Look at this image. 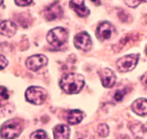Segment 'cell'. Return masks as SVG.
Listing matches in <instances>:
<instances>
[{"mask_svg":"<svg viewBox=\"0 0 147 139\" xmlns=\"http://www.w3.org/2000/svg\"><path fill=\"white\" fill-rule=\"evenodd\" d=\"M84 78L81 74L70 73L62 76L60 81L61 88L66 94H77L84 86Z\"/></svg>","mask_w":147,"mask_h":139,"instance_id":"obj_1","label":"cell"},{"mask_svg":"<svg viewBox=\"0 0 147 139\" xmlns=\"http://www.w3.org/2000/svg\"><path fill=\"white\" fill-rule=\"evenodd\" d=\"M23 126V121L20 119H11L4 123L0 129L1 136L5 138H14L18 137L22 133Z\"/></svg>","mask_w":147,"mask_h":139,"instance_id":"obj_2","label":"cell"},{"mask_svg":"<svg viewBox=\"0 0 147 139\" xmlns=\"http://www.w3.org/2000/svg\"><path fill=\"white\" fill-rule=\"evenodd\" d=\"M68 39V32L63 28H56L49 32L47 35L48 43L55 49H59L64 45Z\"/></svg>","mask_w":147,"mask_h":139,"instance_id":"obj_3","label":"cell"},{"mask_svg":"<svg viewBox=\"0 0 147 139\" xmlns=\"http://www.w3.org/2000/svg\"><path fill=\"white\" fill-rule=\"evenodd\" d=\"M47 92L40 86H30L25 92V97L29 103L35 105H42L47 98Z\"/></svg>","mask_w":147,"mask_h":139,"instance_id":"obj_4","label":"cell"},{"mask_svg":"<svg viewBox=\"0 0 147 139\" xmlns=\"http://www.w3.org/2000/svg\"><path fill=\"white\" fill-rule=\"evenodd\" d=\"M139 59V54H130L118 59L116 66L121 72H128L133 70L136 66Z\"/></svg>","mask_w":147,"mask_h":139,"instance_id":"obj_5","label":"cell"},{"mask_svg":"<svg viewBox=\"0 0 147 139\" xmlns=\"http://www.w3.org/2000/svg\"><path fill=\"white\" fill-rule=\"evenodd\" d=\"M115 29L110 22H104L100 24L96 31V35L100 40H107L115 34Z\"/></svg>","mask_w":147,"mask_h":139,"instance_id":"obj_6","label":"cell"},{"mask_svg":"<svg viewBox=\"0 0 147 139\" xmlns=\"http://www.w3.org/2000/svg\"><path fill=\"white\" fill-rule=\"evenodd\" d=\"M48 63V59L44 55L38 54L30 56L26 60V66L32 72H37L44 67Z\"/></svg>","mask_w":147,"mask_h":139,"instance_id":"obj_7","label":"cell"},{"mask_svg":"<svg viewBox=\"0 0 147 139\" xmlns=\"http://www.w3.org/2000/svg\"><path fill=\"white\" fill-rule=\"evenodd\" d=\"M74 43L77 49L87 51L91 49L92 43L91 37L87 32H82L74 37Z\"/></svg>","mask_w":147,"mask_h":139,"instance_id":"obj_8","label":"cell"},{"mask_svg":"<svg viewBox=\"0 0 147 139\" xmlns=\"http://www.w3.org/2000/svg\"><path fill=\"white\" fill-rule=\"evenodd\" d=\"M45 18L49 21L60 19L63 15V9L58 2H54L46 7L43 12Z\"/></svg>","mask_w":147,"mask_h":139,"instance_id":"obj_9","label":"cell"},{"mask_svg":"<svg viewBox=\"0 0 147 139\" xmlns=\"http://www.w3.org/2000/svg\"><path fill=\"white\" fill-rule=\"evenodd\" d=\"M99 76L100 77L102 86L105 88H111L115 84L116 76L115 73L110 69H102L99 71Z\"/></svg>","mask_w":147,"mask_h":139,"instance_id":"obj_10","label":"cell"},{"mask_svg":"<svg viewBox=\"0 0 147 139\" xmlns=\"http://www.w3.org/2000/svg\"><path fill=\"white\" fill-rule=\"evenodd\" d=\"M70 7L81 18H85L90 14V10L84 5V0H70Z\"/></svg>","mask_w":147,"mask_h":139,"instance_id":"obj_11","label":"cell"},{"mask_svg":"<svg viewBox=\"0 0 147 139\" xmlns=\"http://www.w3.org/2000/svg\"><path fill=\"white\" fill-rule=\"evenodd\" d=\"M17 31L15 23L9 20H5L0 23V34L7 38L13 36Z\"/></svg>","mask_w":147,"mask_h":139,"instance_id":"obj_12","label":"cell"},{"mask_svg":"<svg viewBox=\"0 0 147 139\" xmlns=\"http://www.w3.org/2000/svg\"><path fill=\"white\" fill-rule=\"evenodd\" d=\"M131 109L138 115H147V100L143 98L138 99L133 103Z\"/></svg>","mask_w":147,"mask_h":139,"instance_id":"obj_13","label":"cell"},{"mask_svg":"<svg viewBox=\"0 0 147 139\" xmlns=\"http://www.w3.org/2000/svg\"><path fill=\"white\" fill-rule=\"evenodd\" d=\"M66 120L70 125L80 123L83 119V113L79 110H69L66 114Z\"/></svg>","mask_w":147,"mask_h":139,"instance_id":"obj_14","label":"cell"},{"mask_svg":"<svg viewBox=\"0 0 147 139\" xmlns=\"http://www.w3.org/2000/svg\"><path fill=\"white\" fill-rule=\"evenodd\" d=\"M55 138H68L70 136V129L66 125H58L53 130Z\"/></svg>","mask_w":147,"mask_h":139,"instance_id":"obj_15","label":"cell"},{"mask_svg":"<svg viewBox=\"0 0 147 139\" xmlns=\"http://www.w3.org/2000/svg\"><path fill=\"white\" fill-rule=\"evenodd\" d=\"M125 94H126L125 89H118L115 91V92H114L113 96V99L114 101L117 102V103L121 102V100L123 99Z\"/></svg>","mask_w":147,"mask_h":139,"instance_id":"obj_16","label":"cell"},{"mask_svg":"<svg viewBox=\"0 0 147 139\" xmlns=\"http://www.w3.org/2000/svg\"><path fill=\"white\" fill-rule=\"evenodd\" d=\"M97 133H98L99 136H101L102 138H105L108 136L109 134V128L108 126L104 123H101L98 126L97 128Z\"/></svg>","mask_w":147,"mask_h":139,"instance_id":"obj_17","label":"cell"},{"mask_svg":"<svg viewBox=\"0 0 147 139\" xmlns=\"http://www.w3.org/2000/svg\"><path fill=\"white\" fill-rule=\"evenodd\" d=\"M30 137V138H48V135L44 130H38L32 133Z\"/></svg>","mask_w":147,"mask_h":139,"instance_id":"obj_18","label":"cell"},{"mask_svg":"<svg viewBox=\"0 0 147 139\" xmlns=\"http://www.w3.org/2000/svg\"><path fill=\"white\" fill-rule=\"evenodd\" d=\"M147 2V0H125V3L129 7L135 8L141 3Z\"/></svg>","mask_w":147,"mask_h":139,"instance_id":"obj_19","label":"cell"},{"mask_svg":"<svg viewBox=\"0 0 147 139\" xmlns=\"http://www.w3.org/2000/svg\"><path fill=\"white\" fill-rule=\"evenodd\" d=\"M9 98L7 89L4 86H0V104Z\"/></svg>","mask_w":147,"mask_h":139,"instance_id":"obj_20","label":"cell"},{"mask_svg":"<svg viewBox=\"0 0 147 139\" xmlns=\"http://www.w3.org/2000/svg\"><path fill=\"white\" fill-rule=\"evenodd\" d=\"M32 0H15V4L20 7H25L30 5Z\"/></svg>","mask_w":147,"mask_h":139,"instance_id":"obj_21","label":"cell"},{"mask_svg":"<svg viewBox=\"0 0 147 139\" xmlns=\"http://www.w3.org/2000/svg\"><path fill=\"white\" fill-rule=\"evenodd\" d=\"M8 64V61L2 55H0V70L5 69Z\"/></svg>","mask_w":147,"mask_h":139,"instance_id":"obj_22","label":"cell"},{"mask_svg":"<svg viewBox=\"0 0 147 139\" xmlns=\"http://www.w3.org/2000/svg\"><path fill=\"white\" fill-rule=\"evenodd\" d=\"M141 83L147 89V72L144 74L141 79Z\"/></svg>","mask_w":147,"mask_h":139,"instance_id":"obj_23","label":"cell"},{"mask_svg":"<svg viewBox=\"0 0 147 139\" xmlns=\"http://www.w3.org/2000/svg\"><path fill=\"white\" fill-rule=\"evenodd\" d=\"M142 131L144 134L147 136V123L142 126Z\"/></svg>","mask_w":147,"mask_h":139,"instance_id":"obj_24","label":"cell"},{"mask_svg":"<svg viewBox=\"0 0 147 139\" xmlns=\"http://www.w3.org/2000/svg\"><path fill=\"white\" fill-rule=\"evenodd\" d=\"M92 2H93L94 4H95V5H100V0H92Z\"/></svg>","mask_w":147,"mask_h":139,"instance_id":"obj_25","label":"cell"},{"mask_svg":"<svg viewBox=\"0 0 147 139\" xmlns=\"http://www.w3.org/2000/svg\"><path fill=\"white\" fill-rule=\"evenodd\" d=\"M3 1L4 0H0V6L2 5V3H3Z\"/></svg>","mask_w":147,"mask_h":139,"instance_id":"obj_26","label":"cell"},{"mask_svg":"<svg viewBox=\"0 0 147 139\" xmlns=\"http://www.w3.org/2000/svg\"><path fill=\"white\" fill-rule=\"evenodd\" d=\"M146 55H147V48H146Z\"/></svg>","mask_w":147,"mask_h":139,"instance_id":"obj_27","label":"cell"}]
</instances>
